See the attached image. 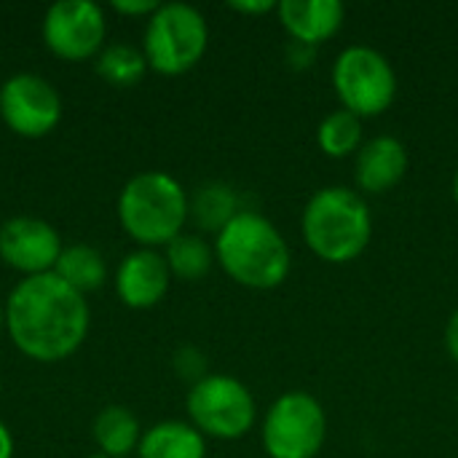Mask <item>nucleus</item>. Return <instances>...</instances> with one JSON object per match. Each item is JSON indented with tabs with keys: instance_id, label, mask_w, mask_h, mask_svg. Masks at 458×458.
I'll list each match as a JSON object with an SVG mask.
<instances>
[{
	"instance_id": "f257e3e1",
	"label": "nucleus",
	"mask_w": 458,
	"mask_h": 458,
	"mask_svg": "<svg viewBox=\"0 0 458 458\" xmlns=\"http://www.w3.org/2000/svg\"><path fill=\"white\" fill-rule=\"evenodd\" d=\"M86 298L54 271L21 279L5 303V330L13 346L35 362H59L81 349L89 333Z\"/></svg>"
},
{
	"instance_id": "f03ea898",
	"label": "nucleus",
	"mask_w": 458,
	"mask_h": 458,
	"mask_svg": "<svg viewBox=\"0 0 458 458\" xmlns=\"http://www.w3.org/2000/svg\"><path fill=\"white\" fill-rule=\"evenodd\" d=\"M215 260L242 287L274 290L290 276V247L279 228L252 209H242L215 239Z\"/></svg>"
},
{
	"instance_id": "7ed1b4c3",
	"label": "nucleus",
	"mask_w": 458,
	"mask_h": 458,
	"mask_svg": "<svg viewBox=\"0 0 458 458\" xmlns=\"http://www.w3.org/2000/svg\"><path fill=\"white\" fill-rule=\"evenodd\" d=\"M309 250L333 266L357 260L373 239V215L360 193L346 185L317 191L301 220Z\"/></svg>"
},
{
	"instance_id": "20e7f679",
	"label": "nucleus",
	"mask_w": 458,
	"mask_h": 458,
	"mask_svg": "<svg viewBox=\"0 0 458 458\" xmlns=\"http://www.w3.org/2000/svg\"><path fill=\"white\" fill-rule=\"evenodd\" d=\"M188 193L166 172H142L131 177L118 196L121 228L145 250L166 247L188 223Z\"/></svg>"
},
{
	"instance_id": "39448f33",
	"label": "nucleus",
	"mask_w": 458,
	"mask_h": 458,
	"mask_svg": "<svg viewBox=\"0 0 458 458\" xmlns=\"http://www.w3.org/2000/svg\"><path fill=\"white\" fill-rule=\"evenodd\" d=\"M209 43V27L199 8L188 3H161L145 27L142 54L148 67L161 75L193 70Z\"/></svg>"
},
{
	"instance_id": "423d86ee",
	"label": "nucleus",
	"mask_w": 458,
	"mask_h": 458,
	"mask_svg": "<svg viewBox=\"0 0 458 458\" xmlns=\"http://www.w3.org/2000/svg\"><path fill=\"white\" fill-rule=\"evenodd\" d=\"M333 86L344 110L373 118L392 107L397 97V75L392 62L370 46H349L333 64Z\"/></svg>"
},
{
	"instance_id": "0eeeda50",
	"label": "nucleus",
	"mask_w": 458,
	"mask_h": 458,
	"mask_svg": "<svg viewBox=\"0 0 458 458\" xmlns=\"http://www.w3.org/2000/svg\"><path fill=\"white\" fill-rule=\"evenodd\" d=\"M191 424L215 440L244 437L258 419L252 392L233 376H204L188 392Z\"/></svg>"
},
{
	"instance_id": "6e6552de",
	"label": "nucleus",
	"mask_w": 458,
	"mask_h": 458,
	"mask_svg": "<svg viewBox=\"0 0 458 458\" xmlns=\"http://www.w3.org/2000/svg\"><path fill=\"white\" fill-rule=\"evenodd\" d=\"M325 440V408L306 392L282 394L263 419V448L271 458H317Z\"/></svg>"
},
{
	"instance_id": "1a4fd4ad",
	"label": "nucleus",
	"mask_w": 458,
	"mask_h": 458,
	"mask_svg": "<svg viewBox=\"0 0 458 458\" xmlns=\"http://www.w3.org/2000/svg\"><path fill=\"white\" fill-rule=\"evenodd\" d=\"M107 21L94 0H59L46 11L43 40L67 62H83L105 48Z\"/></svg>"
},
{
	"instance_id": "9d476101",
	"label": "nucleus",
	"mask_w": 458,
	"mask_h": 458,
	"mask_svg": "<svg viewBox=\"0 0 458 458\" xmlns=\"http://www.w3.org/2000/svg\"><path fill=\"white\" fill-rule=\"evenodd\" d=\"M0 118L19 137H46L62 121V97L40 75H11L0 86Z\"/></svg>"
},
{
	"instance_id": "9b49d317",
	"label": "nucleus",
	"mask_w": 458,
	"mask_h": 458,
	"mask_svg": "<svg viewBox=\"0 0 458 458\" xmlns=\"http://www.w3.org/2000/svg\"><path fill=\"white\" fill-rule=\"evenodd\" d=\"M62 250L64 247L56 228H51L46 220L11 217L0 228V260L27 276L51 274Z\"/></svg>"
},
{
	"instance_id": "f8f14e48",
	"label": "nucleus",
	"mask_w": 458,
	"mask_h": 458,
	"mask_svg": "<svg viewBox=\"0 0 458 458\" xmlns=\"http://www.w3.org/2000/svg\"><path fill=\"white\" fill-rule=\"evenodd\" d=\"M172 271L166 258L156 250H137L126 255L115 274V293L129 309H153L169 293Z\"/></svg>"
},
{
	"instance_id": "ddd939ff",
	"label": "nucleus",
	"mask_w": 458,
	"mask_h": 458,
	"mask_svg": "<svg viewBox=\"0 0 458 458\" xmlns=\"http://www.w3.org/2000/svg\"><path fill=\"white\" fill-rule=\"evenodd\" d=\"M276 16L295 43L317 48L338 35L346 8L338 0H282L276 5Z\"/></svg>"
},
{
	"instance_id": "4468645a",
	"label": "nucleus",
	"mask_w": 458,
	"mask_h": 458,
	"mask_svg": "<svg viewBox=\"0 0 458 458\" xmlns=\"http://www.w3.org/2000/svg\"><path fill=\"white\" fill-rule=\"evenodd\" d=\"M408 172V150L397 137H373L365 142L357 153L354 177L360 191L378 196L400 185V180Z\"/></svg>"
},
{
	"instance_id": "2eb2a0df",
	"label": "nucleus",
	"mask_w": 458,
	"mask_h": 458,
	"mask_svg": "<svg viewBox=\"0 0 458 458\" xmlns=\"http://www.w3.org/2000/svg\"><path fill=\"white\" fill-rule=\"evenodd\" d=\"M140 458H207L204 435L185 421H161L140 440Z\"/></svg>"
},
{
	"instance_id": "dca6fc26",
	"label": "nucleus",
	"mask_w": 458,
	"mask_h": 458,
	"mask_svg": "<svg viewBox=\"0 0 458 458\" xmlns=\"http://www.w3.org/2000/svg\"><path fill=\"white\" fill-rule=\"evenodd\" d=\"M94 440L107 458H126L140 448L142 432L137 416L123 405H110L94 419Z\"/></svg>"
},
{
	"instance_id": "f3484780",
	"label": "nucleus",
	"mask_w": 458,
	"mask_h": 458,
	"mask_svg": "<svg viewBox=\"0 0 458 458\" xmlns=\"http://www.w3.org/2000/svg\"><path fill=\"white\" fill-rule=\"evenodd\" d=\"M54 274L64 284H70L72 290L86 295V293L99 290L105 284L107 266H105V258L99 250H94L89 244H72V247L62 250V255L54 266Z\"/></svg>"
},
{
	"instance_id": "a211bd4d",
	"label": "nucleus",
	"mask_w": 458,
	"mask_h": 458,
	"mask_svg": "<svg viewBox=\"0 0 458 458\" xmlns=\"http://www.w3.org/2000/svg\"><path fill=\"white\" fill-rule=\"evenodd\" d=\"M188 204H191L188 217L199 228L215 231V233H220L242 212L236 191L231 185H225V182H207V185H201Z\"/></svg>"
},
{
	"instance_id": "6ab92c4d",
	"label": "nucleus",
	"mask_w": 458,
	"mask_h": 458,
	"mask_svg": "<svg viewBox=\"0 0 458 458\" xmlns=\"http://www.w3.org/2000/svg\"><path fill=\"white\" fill-rule=\"evenodd\" d=\"M166 266L172 276L196 282L204 279L215 263V247H209L201 236L196 233H180L174 242L166 244Z\"/></svg>"
},
{
	"instance_id": "aec40b11",
	"label": "nucleus",
	"mask_w": 458,
	"mask_h": 458,
	"mask_svg": "<svg viewBox=\"0 0 458 458\" xmlns=\"http://www.w3.org/2000/svg\"><path fill=\"white\" fill-rule=\"evenodd\" d=\"M319 150L330 158H346L362 148V118L349 110H335L322 118L317 129Z\"/></svg>"
},
{
	"instance_id": "412c9836",
	"label": "nucleus",
	"mask_w": 458,
	"mask_h": 458,
	"mask_svg": "<svg viewBox=\"0 0 458 458\" xmlns=\"http://www.w3.org/2000/svg\"><path fill=\"white\" fill-rule=\"evenodd\" d=\"M145 70H148L145 54L140 48L129 46V43L105 46L99 51V59H97V72L110 86H118V89H129V86L140 83Z\"/></svg>"
},
{
	"instance_id": "4be33fe9",
	"label": "nucleus",
	"mask_w": 458,
	"mask_h": 458,
	"mask_svg": "<svg viewBox=\"0 0 458 458\" xmlns=\"http://www.w3.org/2000/svg\"><path fill=\"white\" fill-rule=\"evenodd\" d=\"M174 370H177V376H180V378L191 381V386H193V384H199V381L204 378L207 360H204V354H201L199 349H193V346H182V349L174 354Z\"/></svg>"
},
{
	"instance_id": "5701e85b",
	"label": "nucleus",
	"mask_w": 458,
	"mask_h": 458,
	"mask_svg": "<svg viewBox=\"0 0 458 458\" xmlns=\"http://www.w3.org/2000/svg\"><path fill=\"white\" fill-rule=\"evenodd\" d=\"M158 5L161 3H156V0H113V8L118 13H126V16H142V13L153 16Z\"/></svg>"
},
{
	"instance_id": "b1692460",
	"label": "nucleus",
	"mask_w": 458,
	"mask_h": 458,
	"mask_svg": "<svg viewBox=\"0 0 458 458\" xmlns=\"http://www.w3.org/2000/svg\"><path fill=\"white\" fill-rule=\"evenodd\" d=\"M233 11L244 13V16H258V13H268V11H276L279 3H271V0H233L228 3Z\"/></svg>"
},
{
	"instance_id": "393cba45",
	"label": "nucleus",
	"mask_w": 458,
	"mask_h": 458,
	"mask_svg": "<svg viewBox=\"0 0 458 458\" xmlns=\"http://www.w3.org/2000/svg\"><path fill=\"white\" fill-rule=\"evenodd\" d=\"M314 51H317V48H311V46H303V43H295V40H293V46H290V51H287V59H290L295 67H311V62H314Z\"/></svg>"
},
{
	"instance_id": "a878e982",
	"label": "nucleus",
	"mask_w": 458,
	"mask_h": 458,
	"mask_svg": "<svg viewBox=\"0 0 458 458\" xmlns=\"http://www.w3.org/2000/svg\"><path fill=\"white\" fill-rule=\"evenodd\" d=\"M445 346H448V354L454 357V362H458V309L451 314V319H448V327H445Z\"/></svg>"
},
{
	"instance_id": "bb28decb",
	"label": "nucleus",
	"mask_w": 458,
	"mask_h": 458,
	"mask_svg": "<svg viewBox=\"0 0 458 458\" xmlns=\"http://www.w3.org/2000/svg\"><path fill=\"white\" fill-rule=\"evenodd\" d=\"M0 458H13V437L3 421H0Z\"/></svg>"
},
{
	"instance_id": "cd10ccee",
	"label": "nucleus",
	"mask_w": 458,
	"mask_h": 458,
	"mask_svg": "<svg viewBox=\"0 0 458 458\" xmlns=\"http://www.w3.org/2000/svg\"><path fill=\"white\" fill-rule=\"evenodd\" d=\"M3 327H5V309L0 306V333H3Z\"/></svg>"
},
{
	"instance_id": "c85d7f7f",
	"label": "nucleus",
	"mask_w": 458,
	"mask_h": 458,
	"mask_svg": "<svg viewBox=\"0 0 458 458\" xmlns=\"http://www.w3.org/2000/svg\"><path fill=\"white\" fill-rule=\"evenodd\" d=\"M454 199H456V204H458V172H456V177H454Z\"/></svg>"
}]
</instances>
